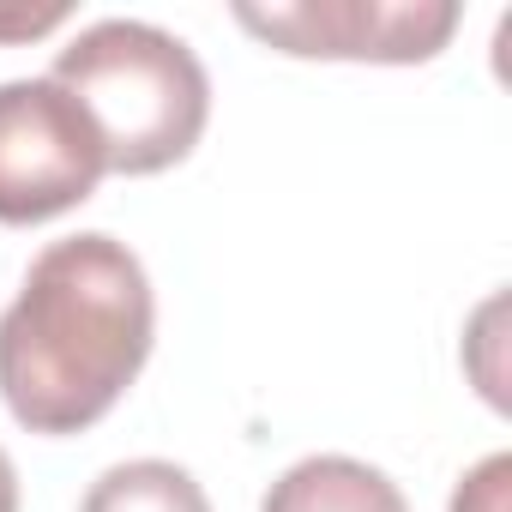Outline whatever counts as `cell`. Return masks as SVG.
Returning a JSON list of instances; mask_svg holds the SVG:
<instances>
[{"label": "cell", "instance_id": "52a82bcc", "mask_svg": "<svg viewBox=\"0 0 512 512\" xmlns=\"http://www.w3.org/2000/svg\"><path fill=\"white\" fill-rule=\"evenodd\" d=\"M506 476H512V458H506V452L482 458V464L452 488V512H506Z\"/></svg>", "mask_w": 512, "mask_h": 512}, {"label": "cell", "instance_id": "3957f363", "mask_svg": "<svg viewBox=\"0 0 512 512\" xmlns=\"http://www.w3.org/2000/svg\"><path fill=\"white\" fill-rule=\"evenodd\" d=\"M109 175L103 133L55 79L0 85V223H49Z\"/></svg>", "mask_w": 512, "mask_h": 512}, {"label": "cell", "instance_id": "5b68a950", "mask_svg": "<svg viewBox=\"0 0 512 512\" xmlns=\"http://www.w3.org/2000/svg\"><path fill=\"white\" fill-rule=\"evenodd\" d=\"M260 512H410V506L386 470L344 458V452H320V458L290 464L266 488Z\"/></svg>", "mask_w": 512, "mask_h": 512}, {"label": "cell", "instance_id": "7a4b0ae2", "mask_svg": "<svg viewBox=\"0 0 512 512\" xmlns=\"http://www.w3.org/2000/svg\"><path fill=\"white\" fill-rule=\"evenodd\" d=\"M49 79L79 97V109L103 133L115 175H157L181 163L211 121V79L199 55L175 31L145 19L85 25L55 55Z\"/></svg>", "mask_w": 512, "mask_h": 512}, {"label": "cell", "instance_id": "277c9868", "mask_svg": "<svg viewBox=\"0 0 512 512\" xmlns=\"http://www.w3.org/2000/svg\"><path fill=\"white\" fill-rule=\"evenodd\" d=\"M235 25L308 61H434L458 31L452 0H290L235 7Z\"/></svg>", "mask_w": 512, "mask_h": 512}, {"label": "cell", "instance_id": "9c48e42d", "mask_svg": "<svg viewBox=\"0 0 512 512\" xmlns=\"http://www.w3.org/2000/svg\"><path fill=\"white\" fill-rule=\"evenodd\" d=\"M0 512H19V470L7 452H0Z\"/></svg>", "mask_w": 512, "mask_h": 512}, {"label": "cell", "instance_id": "6da1fadb", "mask_svg": "<svg viewBox=\"0 0 512 512\" xmlns=\"http://www.w3.org/2000/svg\"><path fill=\"white\" fill-rule=\"evenodd\" d=\"M157 338L139 253L109 229L49 241L0 314V398L31 434H79L115 410Z\"/></svg>", "mask_w": 512, "mask_h": 512}, {"label": "cell", "instance_id": "8992f818", "mask_svg": "<svg viewBox=\"0 0 512 512\" xmlns=\"http://www.w3.org/2000/svg\"><path fill=\"white\" fill-rule=\"evenodd\" d=\"M79 512H211V500L181 464H169V458H127V464H109L85 488Z\"/></svg>", "mask_w": 512, "mask_h": 512}, {"label": "cell", "instance_id": "ba28073f", "mask_svg": "<svg viewBox=\"0 0 512 512\" xmlns=\"http://www.w3.org/2000/svg\"><path fill=\"white\" fill-rule=\"evenodd\" d=\"M67 13L61 7H49V13H25V19H0V31H25V37H37V31H49V25H61Z\"/></svg>", "mask_w": 512, "mask_h": 512}]
</instances>
